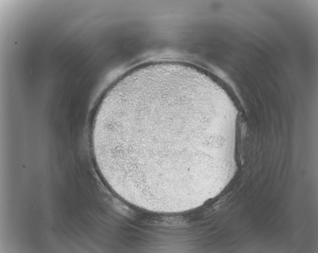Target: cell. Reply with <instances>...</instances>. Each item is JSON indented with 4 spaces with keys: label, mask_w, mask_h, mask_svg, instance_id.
<instances>
[{
    "label": "cell",
    "mask_w": 318,
    "mask_h": 253,
    "mask_svg": "<svg viewBox=\"0 0 318 253\" xmlns=\"http://www.w3.org/2000/svg\"><path fill=\"white\" fill-rule=\"evenodd\" d=\"M106 150L118 177L137 191L170 188L186 174L192 141H217L226 126L216 104L194 87L151 82L101 107Z\"/></svg>",
    "instance_id": "6da1fadb"
}]
</instances>
